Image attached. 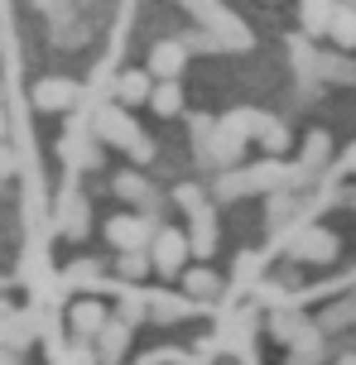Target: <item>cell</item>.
<instances>
[]
</instances>
